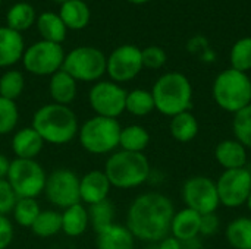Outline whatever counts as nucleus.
<instances>
[{
  "instance_id": "obj_10",
  "label": "nucleus",
  "mask_w": 251,
  "mask_h": 249,
  "mask_svg": "<svg viewBox=\"0 0 251 249\" xmlns=\"http://www.w3.org/2000/svg\"><path fill=\"white\" fill-rule=\"evenodd\" d=\"M62 44L40 40L25 48L22 56L24 69L35 76H51L62 69L65 60Z\"/></svg>"
},
{
  "instance_id": "obj_2",
  "label": "nucleus",
  "mask_w": 251,
  "mask_h": 249,
  "mask_svg": "<svg viewBox=\"0 0 251 249\" xmlns=\"http://www.w3.org/2000/svg\"><path fill=\"white\" fill-rule=\"evenodd\" d=\"M31 126L49 145H66L78 136L79 120L71 106L47 103L40 106L31 119Z\"/></svg>"
},
{
  "instance_id": "obj_21",
  "label": "nucleus",
  "mask_w": 251,
  "mask_h": 249,
  "mask_svg": "<svg viewBox=\"0 0 251 249\" xmlns=\"http://www.w3.org/2000/svg\"><path fill=\"white\" fill-rule=\"evenodd\" d=\"M97 249H135V238L125 225L113 223L100 230L96 238Z\"/></svg>"
},
{
  "instance_id": "obj_32",
  "label": "nucleus",
  "mask_w": 251,
  "mask_h": 249,
  "mask_svg": "<svg viewBox=\"0 0 251 249\" xmlns=\"http://www.w3.org/2000/svg\"><path fill=\"white\" fill-rule=\"evenodd\" d=\"M41 210L43 208L40 207L35 198H18L10 214L16 226L24 229H31L32 223L35 222Z\"/></svg>"
},
{
  "instance_id": "obj_28",
  "label": "nucleus",
  "mask_w": 251,
  "mask_h": 249,
  "mask_svg": "<svg viewBox=\"0 0 251 249\" xmlns=\"http://www.w3.org/2000/svg\"><path fill=\"white\" fill-rule=\"evenodd\" d=\"M34 236L40 239L53 238L57 233L62 232V214L59 210L54 208H46L41 210L35 222L32 223L31 229Z\"/></svg>"
},
{
  "instance_id": "obj_8",
  "label": "nucleus",
  "mask_w": 251,
  "mask_h": 249,
  "mask_svg": "<svg viewBox=\"0 0 251 249\" xmlns=\"http://www.w3.org/2000/svg\"><path fill=\"white\" fill-rule=\"evenodd\" d=\"M6 181L18 198H38L44 194L47 172L37 160L13 158L10 160Z\"/></svg>"
},
{
  "instance_id": "obj_41",
  "label": "nucleus",
  "mask_w": 251,
  "mask_h": 249,
  "mask_svg": "<svg viewBox=\"0 0 251 249\" xmlns=\"http://www.w3.org/2000/svg\"><path fill=\"white\" fill-rule=\"evenodd\" d=\"M156 247L157 249H182V242L178 241L176 238H174L172 235H168L160 242H157Z\"/></svg>"
},
{
  "instance_id": "obj_47",
  "label": "nucleus",
  "mask_w": 251,
  "mask_h": 249,
  "mask_svg": "<svg viewBox=\"0 0 251 249\" xmlns=\"http://www.w3.org/2000/svg\"><path fill=\"white\" fill-rule=\"evenodd\" d=\"M1 1H3V0H0V4H1Z\"/></svg>"
},
{
  "instance_id": "obj_38",
  "label": "nucleus",
  "mask_w": 251,
  "mask_h": 249,
  "mask_svg": "<svg viewBox=\"0 0 251 249\" xmlns=\"http://www.w3.org/2000/svg\"><path fill=\"white\" fill-rule=\"evenodd\" d=\"M18 201V197L6 179H0V216H9Z\"/></svg>"
},
{
  "instance_id": "obj_24",
  "label": "nucleus",
  "mask_w": 251,
  "mask_h": 249,
  "mask_svg": "<svg viewBox=\"0 0 251 249\" xmlns=\"http://www.w3.org/2000/svg\"><path fill=\"white\" fill-rule=\"evenodd\" d=\"M38 34L41 35V40L62 44L66 40L68 28L60 19L59 13L54 12H43L41 15L37 16L35 21Z\"/></svg>"
},
{
  "instance_id": "obj_44",
  "label": "nucleus",
  "mask_w": 251,
  "mask_h": 249,
  "mask_svg": "<svg viewBox=\"0 0 251 249\" xmlns=\"http://www.w3.org/2000/svg\"><path fill=\"white\" fill-rule=\"evenodd\" d=\"M126 1H129V3H132V4H144V3H149V1H151V0H126Z\"/></svg>"
},
{
  "instance_id": "obj_19",
  "label": "nucleus",
  "mask_w": 251,
  "mask_h": 249,
  "mask_svg": "<svg viewBox=\"0 0 251 249\" xmlns=\"http://www.w3.org/2000/svg\"><path fill=\"white\" fill-rule=\"evenodd\" d=\"M215 158L224 170H234L247 167L249 153L247 148L235 138L221 141L215 148Z\"/></svg>"
},
{
  "instance_id": "obj_1",
  "label": "nucleus",
  "mask_w": 251,
  "mask_h": 249,
  "mask_svg": "<svg viewBox=\"0 0 251 249\" xmlns=\"http://www.w3.org/2000/svg\"><path fill=\"white\" fill-rule=\"evenodd\" d=\"M175 211V205L168 195L159 191H147L131 201L125 216V226L135 241L157 244L171 235Z\"/></svg>"
},
{
  "instance_id": "obj_17",
  "label": "nucleus",
  "mask_w": 251,
  "mask_h": 249,
  "mask_svg": "<svg viewBox=\"0 0 251 249\" xmlns=\"http://www.w3.org/2000/svg\"><path fill=\"white\" fill-rule=\"evenodd\" d=\"M201 214L191 208H181L175 211L171 223V235L181 242H188L200 236Z\"/></svg>"
},
{
  "instance_id": "obj_25",
  "label": "nucleus",
  "mask_w": 251,
  "mask_h": 249,
  "mask_svg": "<svg viewBox=\"0 0 251 249\" xmlns=\"http://www.w3.org/2000/svg\"><path fill=\"white\" fill-rule=\"evenodd\" d=\"M37 21L35 9L28 1H18L7 9L6 13V26L16 32H24L29 29Z\"/></svg>"
},
{
  "instance_id": "obj_3",
  "label": "nucleus",
  "mask_w": 251,
  "mask_h": 249,
  "mask_svg": "<svg viewBox=\"0 0 251 249\" xmlns=\"http://www.w3.org/2000/svg\"><path fill=\"white\" fill-rule=\"evenodd\" d=\"M103 172L106 173L112 188L126 191L147 183L151 166L144 153L116 150L107 156Z\"/></svg>"
},
{
  "instance_id": "obj_22",
  "label": "nucleus",
  "mask_w": 251,
  "mask_h": 249,
  "mask_svg": "<svg viewBox=\"0 0 251 249\" xmlns=\"http://www.w3.org/2000/svg\"><path fill=\"white\" fill-rule=\"evenodd\" d=\"M62 233L69 238L82 236L90 227L88 207L82 203L62 210Z\"/></svg>"
},
{
  "instance_id": "obj_36",
  "label": "nucleus",
  "mask_w": 251,
  "mask_h": 249,
  "mask_svg": "<svg viewBox=\"0 0 251 249\" xmlns=\"http://www.w3.org/2000/svg\"><path fill=\"white\" fill-rule=\"evenodd\" d=\"M232 131L235 139L241 142L247 150H251V103L234 114Z\"/></svg>"
},
{
  "instance_id": "obj_18",
  "label": "nucleus",
  "mask_w": 251,
  "mask_h": 249,
  "mask_svg": "<svg viewBox=\"0 0 251 249\" xmlns=\"http://www.w3.org/2000/svg\"><path fill=\"white\" fill-rule=\"evenodd\" d=\"M25 40L21 32L9 26H0V68H10L22 60Z\"/></svg>"
},
{
  "instance_id": "obj_16",
  "label": "nucleus",
  "mask_w": 251,
  "mask_h": 249,
  "mask_svg": "<svg viewBox=\"0 0 251 249\" xmlns=\"http://www.w3.org/2000/svg\"><path fill=\"white\" fill-rule=\"evenodd\" d=\"M44 148V141L32 126H24L13 132L10 139V150L15 158L37 160Z\"/></svg>"
},
{
  "instance_id": "obj_42",
  "label": "nucleus",
  "mask_w": 251,
  "mask_h": 249,
  "mask_svg": "<svg viewBox=\"0 0 251 249\" xmlns=\"http://www.w3.org/2000/svg\"><path fill=\"white\" fill-rule=\"evenodd\" d=\"M9 166H10V160L4 154H0V179H6Z\"/></svg>"
},
{
  "instance_id": "obj_11",
  "label": "nucleus",
  "mask_w": 251,
  "mask_h": 249,
  "mask_svg": "<svg viewBox=\"0 0 251 249\" xmlns=\"http://www.w3.org/2000/svg\"><path fill=\"white\" fill-rule=\"evenodd\" d=\"M181 197L187 208L201 216L216 213L221 207L216 182L203 175L188 178L181 188Z\"/></svg>"
},
{
  "instance_id": "obj_4",
  "label": "nucleus",
  "mask_w": 251,
  "mask_h": 249,
  "mask_svg": "<svg viewBox=\"0 0 251 249\" xmlns=\"http://www.w3.org/2000/svg\"><path fill=\"white\" fill-rule=\"evenodd\" d=\"M156 110L168 117L190 112L193 106V85L181 72H166L160 75L150 90Z\"/></svg>"
},
{
  "instance_id": "obj_34",
  "label": "nucleus",
  "mask_w": 251,
  "mask_h": 249,
  "mask_svg": "<svg viewBox=\"0 0 251 249\" xmlns=\"http://www.w3.org/2000/svg\"><path fill=\"white\" fill-rule=\"evenodd\" d=\"M231 68L247 73L251 70V37H243L237 40L229 53Z\"/></svg>"
},
{
  "instance_id": "obj_39",
  "label": "nucleus",
  "mask_w": 251,
  "mask_h": 249,
  "mask_svg": "<svg viewBox=\"0 0 251 249\" xmlns=\"http://www.w3.org/2000/svg\"><path fill=\"white\" fill-rule=\"evenodd\" d=\"M15 238V226L9 216H0V249H7Z\"/></svg>"
},
{
  "instance_id": "obj_33",
  "label": "nucleus",
  "mask_w": 251,
  "mask_h": 249,
  "mask_svg": "<svg viewBox=\"0 0 251 249\" xmlns=\"http://www.w3.org/2000/svg\"><path fill=\"white\" fill-rule=\"evenodd\" d=\"M25 90L24 73L18 69H7L0 76V97L16 101Z\"/></svg>"
},
{
  "instance_id": "obj_20",
  "label": "nucleus",
  "mask_w": 251,
  "mask_h": 249,
  "mask_svg": "<svg viewBox=\"0 0 251 249\" xmlns=\"http://www.w3.org/2000/svg\"><path fill=\"white\" fill-rule=\"evenodd\" d=\"M78 94V82L63 69L57 70L50 76L49 81V95L51 103L71 106Z\"/></svg>"
},
{
  "instance_id": "obj_6",
  "label": "nucleus",
  "mask_w": 251,
  "mask_h": 249,
  "mask_svg": "<svg viewBox=\"0 0 251 249\" xmlns=\"http://www.w3.org/2000/svg\"><path fill=\"white\" fill-rule=\"evenodd\" d=\"M212 97L226 113H238L251 103V78L249 73L228 68L213 81Z\"/></svg>"
},
{
  "instance_id": "obj_46",
  "label": "nucleus",
  "mask_w": 251,
  "mask_h": 249,
  "mask_svg": "<svg viewBox=\"0 0 251 249\" xmlns=\"http://www.w3.org/2000/svg\"><path fill=\"white\" fill-rule=\"evenodd\" d=\"M53 1H57V3H63V1H68V0H53Z\"/></svg>"
},
{
  "instance_id": "obj_14",
  "label": "nucleus",
  "mask_w": 251,
  "mask_h": 249,
  "mask_svg": "<svg viewBox=\"0 0 251 249\" xmlns=\"http://www.w3.org/2000/svg\"><path fill=\"white\" fill-rule=\"evenodd\" d=\"M143 69L141 48L134 44H122L107 56L106 73L109 79L116 84H125L135 79Z\"/></svg>"
},
{
  "instance_id": "obj_29",
  "label": "nucleus",
  "mask_w": 251,
  "mask_h": 249,
  "mask_svg": "<svg viewBox=\"0 0 251 249\" xmlns=\"http://www.w3.org/2000/svg\"><path fill=\"white\" fill-rule=\"evenodd\" d=\"M225 238L234 249H251V217H237L225 229Z\"/></svg>"
},
{
  "instance_id": "obj_37",
  "label": "nucleus",
  "mask_w": 251,
  "mask_h": 249,
  "mask_svg": "<svg viewBox=\"0 0 251 249\" xmlns=\"http://www.w3.org/2000/svg\"><path fill=\"white\" fill-rule=\"evenodd\" d=\"M141 57H143V66L147 69H153V70L163 68L168 60L166 51L159 45H149L143 48Z\"/></svg>"
},
{
  "instance_id": "obj_30",
  "label": "nucleus",
  "mask_w": 251,
  "mask_h": 249,
  "mask_svg": "<svg viewBox=\"0 0 251 249\" xmlns=\"http://www.w3.org/2000/svg\"><path fill=\"white\" fill-rule=\"evenodd\" d=\"M154 107V100L151 95V91L144 88H135L126 92V101H125V112L135 116V117H144L150 114Z\"/></svg>"
},
{
  "instance_id": "obj_13",
  "label": "nucleus",
  "mask_w": 251,
  "mask_h": 249,
  "mask_svg": "<svg viewBox=\"0 0 251 249\" xmlns=\"http://www.w3.org/2000/svg\"><path fill=\"white\" fill-rule=\"evenodd\" d=\"M221 205L240 208L246 205L251 192V170L249 167L224 170L216 181Z\"/></svg>"
},
{
  "instance_id": "obj_35",
  "label": "nucleus",
  "mask_w": 251,
  "mask_h": 249,
  "mask_svg": "<svg viewBox=\"0 0 251 249\" xmlns=\"http://www.w3.org/2000/svg\"><path fill=\"white\" fill-rule=\"evenodd\" d=\"M19 123V109L16 101L0 97V136L10 135Z\"/></svg>"
},
{
  "instance_id": "obj_45",
  "label": "nucleus",
  "mask_w": 251,
  "mask_h": 249,
  "mask_svg": "<svg viewBox=\"0 0 251 249\" xmlns=\"http://www.w3.org/2000/svg\"><path fill=\"white\" fill-rule=\"evenodd\" d=\"M246 205H247V208L251 211V192H250V197H249V200H247V203H246Z\"/></svg>"
},
{
  "instance_id": "obj_15",
  "label": "nucleus",
  "mask_w": 251,
  "mask_h": 249,
  "mask_svg": "<svg viewBox=\"0 0 251 249\" xmlns=\"http://www.w3.org/2000/svg\"><path fill=\"white\" fill-rule=\"evenodd\" d=\"M112 185L103 170H90L79 176V198L87 207L109 198Z\"/></svg>"
},
{
  "instance_id": "obj_31",
  "label": "nucleus",
  "mask_w": 251,
  "mask_h": 249,
  "mask_svg": "<svg viewBox=\"0 0 251 249\" xmlns=\"http://www.w3.org/2000/svg\"><path fill=\"white\" fill-rule=\"evenodd\" d=\"M88 217H90V226L94 229L96 233H99L100 230L116 223V207L107 198L101 203L90 205L88 207Z\"/></svg>"
},
{
  "instance_id": "obj_12",
  "label": "nucleus",
  "mask_w": 251,
  "mask_h": 249,
  "mask_svg": "<svg viewBox=\"0 0 251 249\" xmlns=\"http://www.w3.org/2000/svg\"><path fill=\"white\" fill-rule=\"evenodd\" d=\"M46 200L56 208L65 210L81 203L79 198V176L66 167L54 169L47 175L44 188Z\"/></svg>"
},
{
  "instance_id": "obj_23",
  "label": "nucleus",
  "mask_w": 251,
  "mask_h": 249,
  "mask_svg": "<svg viewBox=\"0 0 251 249\" xmlns=\"http://www.w3.org/2000/svg\"><path fill=\"white\" fill-rule=\"evenodd\" d=\"M59 16L68 29H84L91 18V10L84 0H68L60 3Z\"/></svg>"
},
{
  "instance_id": "obj_7",
  "label": "nucleus",
  "mask_w": 251,
  "mask_h": 249,
  "mask_svg": "<svg viewBox=\"0 0 251 249\" xmlns=\"http://www.w3.org/2000/svg\"><path fill=\"white\" fill-rule=\"evenodd\" d=\"M107 56L97 47L79 45L65 54L62 69L76 82H97L106 75Z\"/></svg>"
},
{
  "instance_id": "obj_40",
  "label": "nucleus",
  "mask_w": 251,
  "mask_h": 249,
  "mask_svg": "<svg viewBox=\"0 0 251 249\" xmlns=\"http://www.w3.org/2000/svg\"><path fill=\"white\" fill-rule=\"evenodd\" d=\"M221 226V220L216 216V213L201 216V225H200V235L204 238H212L218 233Z\"/></svg>"
},
{
  "instance_id": "obj_43",
  "label": "nucleus",
  "mask_w": 251,
  "mask_h": 249,
  "mask_svg": "<svg viewBox=\"0 0 251 249\" xmlns=\"http://www.w3.org/2000/svg\"><path fill=\"white\" fill-rule=\"evenodd\" d=\"M182 249H201V244L199 241V238L188 241V242H182Z\"/></svg>"
},
{
  "instance_id": "obj_26",
  "label": "nucleus",
  "mask_w": 251,
  "mask_h": 249,
  "mask_svg": "<svg viewBox=\"0 0 251 249\" xmlns=\"http://www.w3.org/2000/svg\"><path fill=\"white\" fill-rule=\"evenodd\" d=\"M199 120L191 112H184L171 117L169 131L172 138L178 142L187 144L193 141L199 135Z\"/></svg>"
},
{
  "instance_id": "obj_27",
  "label": "nucleus",
  "mask_w": 251,
  "mask_h": 249,
  "mask_svg": "<svg viewBox=\"0 0 251 249\" xmlns=\"http://www.w3.org/2000/svg\"><path fill=\"white\" fill-rule=\"evenodd\" d=\"M150 144V134L141 125H128L121 129L119 150L129 153H144Z\"/></svg>"
},
{
  "instance_id": "obj_9",
  "label": "nucleus",
  "mask_w": 251,
  "mask_h": 249,
  "mask_svg": "<svg viewBox=\"0 0 251 249\" xmlns=\"http://www.w3.org/2000/svg\"><path fill=\"white\" fill-rule=\"evenodd\" d=\"M126 90L110 79H100L94 82L88 91L87 100L94 116L118 119L125 113Z\"/></svg>"
},
{
  "instance_id": "obj_5",
  "label": "nucleus",
  "mask_w": 251,
  "mask_h": 249,
  "mask_svg": "<svg viewBox=\"0 0 251 249\" xmlns=\"http://www.w3.org/2000/svg\"><path fill=\"white\" fill-rule=\"evenodd\" d=\"M121 123L118 119L91 116L79 125L78 141L84 151L93 156H110L119 150Z\"/></svg>"
}]
</instances>
